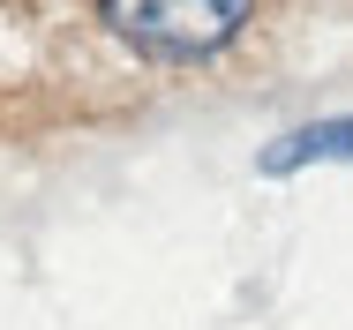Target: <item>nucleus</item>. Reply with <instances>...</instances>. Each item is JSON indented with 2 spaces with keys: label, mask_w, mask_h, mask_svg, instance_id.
<instances>
[{
  "label": "nucleus",
  "mask_w": 353,
  "mask_h": 330,
  "mask_svg": "<svg viewBox=\"0 0 353 330\" xmlns=\"http://www.w3.org/2000/svg\"><path fill=\"white\" fill-rule=\"evenodd\" d=\"M98 15L113 23L121 45L150 61H203L233 45V30L248 23V0H98Z\"/></svg>",
  "instance_id": "nucleus-1"
},
{
  "label": "nucleus",
  "mask_w": 353,
  "mask_h": 330,
  "mask_svg": "<svg viewBox=\"0 0 353 330\" xmlns=\"http://www.w3.org/2000/svg\"><path fill=\"white\" fill-rule=\"evenodd\" d=\"M308 158H353V121H323V128H301L285 150H271L263 165L271 173H293V165H308Z\"/></svg>",
  "instance_id": "nucleus-2"
}]
</instances>
